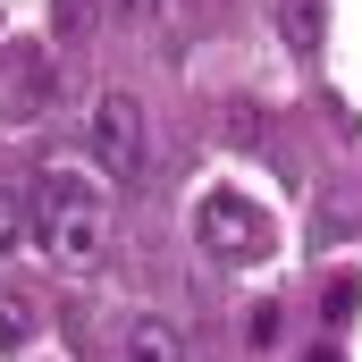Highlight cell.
I'll return each mask as SVG.
<instances>
[{
	"label": "cell",
	"instance_id": "8992f818",
	"mask_svg": "<svg viewBox=\"0 0 362 362\" xmlns=\"http://www.w3.org/2000/svg\"><path fill=\"white\" fill-rule=\"evenodd\" d=\"M34 346V295L0 286V354H25Z\"/></svg>",
	"mask_w": 362,
	"mask_h": 362
},
{
	"label": "cell",
	"instance_id": "52a82bcc",
	"mask_svg": "<svg viewBox=\"0 0 362 362\" xmlns=\"http://www.w3.org/2000/svg\"><path fill=\"white\" fill-rule=\"evenodd\" d=\"M25 236H34V211H25V194H8V185H0V253H17Z\"/></svg>",
	"mask_w": 362,
	"mask_h": 362
},
{
	"label": "cell",
	"instance_id": "277c9868",
	"mask_svg": "<svg viewBox=\"0 0 362 362\" xmlns=\"http://www.w3.org/2000/svg\"><path fill=\"white\" fill-rule=\"evenodd\" d=\"M278 34H286V51H320V34H329V0H278Z\"/></svg>",
	"mask_w": 362,
	"mask_h": 362
},
{
	"label": "cell",
	"instance_id": "3957f363",
	"mask_svg": "<svg viewBox=\"0 0 362 362\" xmlns=\"http://www.w3.org/2000/svg\"><path fill=\"white\" fill-rule=\"evenodd\" d=\"M194 236L219 253V262H253L262 253V236H270V219L245 202V194H228V185H211L202 202H194Z\"/></svg>",
	"mask_w": 362,
	"mask_h": 362
},
{
	"label": "cell",
	"instance_id": "7a4b0ae2",
	"mask_svg": "<svg viewBox=\"0 0 362 362\" xmlns=\"http://www.w3.org/2000/svg\"><path fill=\"white\" fill-rule=\"evenodd\" d=\"M76 144H85V160L101 169V177H135V169H144V152H152V135H144V101H135V93H118V85L93 93Z\"/></svg>",
	"mask_w": 362,
	"mask_h": 362
},
{
	"label": "cell",
	"instance_id": "6da1fadb",
	"mask_svg": "<svg viewBox=\"0 0 362 362\" xmlns=\"http://www.w3.org/2000/svg\"><path fill=\"white\" fill-rule=\"evenodd\" d=\"M25 211H34V245H42L51 262H68V270L101 262V245H110V202H101V185H93L85 169L42 160L34 185H25Z\"/></svg>",
	"mask_w": 362,
	"mask_h": 362
},
{
	"label": "cell",
	"instance_id": "5b68a950",
	"mask_svg": "<svg viewBox=\"0 0 362 362\" xmlns=\"http://www.w3.org/2000/svg\"><path fill=\"white\" fill-rule=\"evenodd\" d=\"M127 362H185V337L169 320H135L127 329Z\"/></svg>",
	"mask_w": 362,
	"mask_h": 362
},
{
	"label": "cell",
	"instance_id": "ba28073f",
	"mask_svg": "<svg viewBox=\"0 0 362 362\" xmlns=\"http://www.w3.org/2000/svg\"><path fill=\"white\" fill-rule=\"evenodd\" d=\"M312 362H346V354H329V346H320V354H312Z\"/></svg>",
	"mask_w": 362,
	"mask_h": 362
}]
</instances>
